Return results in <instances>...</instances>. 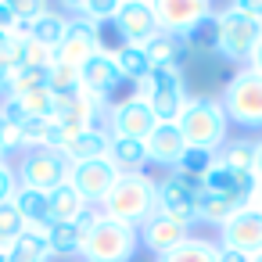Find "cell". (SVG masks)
Here are the masks:
<instances>
[{
	"mask_svg": "<svg viewBox=\"0 0 262 262\" xmlns=\"http://www.w3.org/2000/svg\"><path fill=\"white\" fill-rule=\"evenodd\" d=\"M176 129H180L187 147H201V151H212V155H219V147L230 140V119H226V112L219 108L215 97H190Z\"/></svg>",
	"mask_w": 262,
	"mask_h": 262,
	"instance_id": "6da1fadb",
	"label": "cell"
},
{
	"mask_svg": "<svg viewBox=\"0 0 262 262\" xmlns=\"http://www.w3.org/2000/svg\"><path fill=\"white\" fill-rule=\"evenodd\" d=\"M155 183L158 180H151L147 172H119V180L112 183L97 212L108 219L129 223V226H140L155 212Z\"/></svg>",
	"mask_w": 262,
	"mask_h": 262,
	"instance_id": "7a4b0ae2",
	"label": "cell"
},
{
	"mask_svg": "<svg viewBox=\"0 0 262 262\" xmlns=\"http://www.w3.org/2000/svg\"><path fill=\"white\" fill-rule=\"evenodd\" d=\"M137 248H140L137 226L97 212L94 226H86V233H83L79 255H83V262H133Z\"/></svg>",
	"mask_w": 262,
	"mask_h": 262,
	"instance_id": "3957f363",
	"label": "cell"
},
{
	"mask_svg": "<svg viewBox=\"0 0 262 262\" xmlns=\"http://www.w3.org/2000/svg\"><path fill=\"white\" fill-rule=\"evenodd\" d=\"M140 90L133 94V97H140L147 108H151V115H155V122H180V115H183V108H187V79H183V72H180V65H162V69H151V76L144 79V83H137Z\"/></svg>",
	"mask_w": 262,
	"mask_h": 262,
	"instance_id": "277c9868",
	"label": "cell"
},
{
	"mask_svg": "<svg viewBox=\"0 0 262 262\" xmlns=\"http://www.w3.org/2000/svg\"><path fill=\"white\" fill-rule=\"evenodd\" d=\"M258 36H262V22L244 15L237 4L212 15V47L219 51V58H226L233 65H248Z\"/></svg>",
	"mask_w": 262,
	"mask_h": 262,
	"instance_id": "5b68a950",
	"label": "cell"
},
{
	"mask_svg": "<svg viewBox=\"0 0 262 262\" xmlns=\"http://www.w3.org/2000/svg\"><path fill=\"white\" fill-rule=\"evenodd\" d=\"M219 108L226 112L230 126L262 129V76H255L251 69H237L219 94Z\"/></svg>",
	"mask_w": 262,
	"mask_h": 262,
	"instance_id": "8992f818",
	"label": "cell"
},
{
	"mask_svg": "<svg viewBox=\"0 0 262 262\" xmlns=\"http://www.w3.org/2000/svg\"><path fill=\"white\" fill-rule=\"evenodd\" d=\"M198 194H201V180L172 172V176L155 183V212H162L172 223L190 230L198 223Z\"/></svg>",
	"mask_w": 262,
	"mask_h": 262,
	"instance_id": "52a82bcc",
	"label": "cell"
},
{
	"mask_svg": "<svg viewBox=\"0 0 262 262\" xmlns=\"http://www.w3.org/2000/svg\"><path fill=\"white\" fill-rule=\"evenodd\" d=\"M69 169H72V162H69L61 151L33 147V151H22V162H18L15 176H18L22 187H33V190L51 194L54 187H61V183L69 180Z\"/></svg>",
	"mask_w": 262,
	"mask_h": 262,
	"instance_id": "ba28073f",
	"label": "cell"
},
{
	"mask_svg": "<svg viewBox=\"0 0 262 262\" xmlns=\"http://www.w3.org/2000/svg\"><path fill=\"white\" fill-rule=\"evenodd\" d=\"M151 11H155L158 33L176 36V40H190L212 18V4H208V0H155Z\"/></svg>",
	"mask_w": 262,
	"mask_h": 262,
	"instance_id": "9c48e42d",
	"label": "cell"
},
{
	"mask_svg": "<svg viewBox=\"0 0 262 262\" xmlns=\"http://www.w3.org/2000/svg\"><path fill=\"white\" fill-rule=\"evenodd\" d=\"M119 180V169L108 158H90V162H76L69 169V183L76 187V194L86 201V208H101V201L108 198L112 183Z\"/></svg>",
	"mask_w": 262,
	"mask_h": 262,
	"instance_id": "30bf717a",
	"label": "cell"
},
{
	"mask_svg": "<svg viewBox=\"0 0 262 262\" xmlns=\"http://www.w3.org/2000/svg\"><path fill=\"white\" fill-rule=\"evenodd\" d=\"M104 47H101V33H97V26L94 22H86V18H69V26H65V40L58 43V51H54V61L58 65H69V69H83L94 54H101Z\"/></svg>",
	"mask_w": 262,
	"mask_h": 262,
	"instance_id": "8fae6325",
	"label": "cell"
},
{
	"mask_svg": "<svg viewBox=\"0 0 262 262\" xmlns=\"http://www.w3.org/2000/svg\"><path fill=\"white\" fill-rule=\"evenodd\" d=\"M112 22L119 29V40L129 47H147L158 36V22L147 0H119V11Z\"/></svg>",
	"mask_w": 262,
	"mask_h": 262,
	"instance_id": "7c38bea8",
	"label": "cell"
},
{
	"mask_svg": "<svg viewBox=\"0 0 262 262\" xmlns=\"http://www.w3.org/2000/svg\"><path fill=\"white\" fill-rule=\"evenodd\" d=\"M155 115L140 97H126L108 108V133L112 137H129V140H147L155 129Z\"/></svg>",
	"mask_w": 262,
	"mask_h": 262,
	"instance_id": "4fadbf2b",
	"label": "cell"
},
{
	"mask_svg": "<svg viewBox=\"0 0 262 262\" xmlns=\"http://www.w3.org/2000/svg\"><path fill=\"white\" fill-rule=\"evenodd\" d=\"M219 248H233L241 255H258L262 251V215L255 208H241L219 226Z\"/></svg>",
	"mask_w": 262,
	"mask_h": 262,
	"instance_id": "5bb4252c",
	"label": "cell"
},
{
	"mask_svg": "<svg viewBox=\"0 0 262 262\" xmlns=\"http://www.w3.org/2000/svg\"><path fill=\"white\" fill-rule=\"evenodd\" d=\"M101 115H104V101L90 97L86 90L54 97V122H61L65 129H90L101 122Z\"/></svg>",
	"mask_w": 262,
	"mask_h": 262,
	"instance_id": "9a60e30c",
	"label": "cell"
},
{
	"mask_svg": "<svg viewBox=\"0 0 262 262\" xmlns=\"http://www.w3.org/2000/svg\"><path fill=\"white\" fill-rule=\"evenodd\" d=\"M119 83H122V72H119V65H115V54H108V51L94 54V58L79 69V86H83L90 97L104 101V104H108V97L119 90Z\"/></svg>",
	"mask_w": 262,
	"mask_h": 262,
	"instance_id": "2e32d148",
	"label": "cell"
},
{
	"mask_svg": "<svg viewBox=\"0 0 262 262\" xmlns=\"http://www.w3.org/2000/svg\"><path fill=\"white\" fill-rule=\"evenodd\" d=\"M137 233H140V244H144L155 258H162L165 251H172L176 244H183V241L190 237V230H187V226L172 223V219H169V215H162V212H151V215L137 226Z\"/></svg>",
	"mask_w": 262,
	"mask_h": 262,
	"instance_id": "e0dca14e",
	"label": "cell"
},
{
	"mask_svg": "<svg viewBox=\"0 0 262 262\" xmlns=\"http://www.w3.org/2000/svg\"><path fill=\"white\" fill-rule=\"evenodd\" d=\"M94 219H97V208H86L76 223H51V226L43 230L51 255H61V258H65V255H79L83 233H86V226H94Z\"/></svg>",
	"mask_w": 262,
	"mask_h": 262,
	"instance_id": "ac0fdd59",
	"label": "cell"
},
{
	"mask_svg": "<svg viewBox=\"0 0 262 262\" xmlns=\"http://www.w3.org/2000/svg\"><path fill=\"white\" fill-rule=\"evenodd\" d=\"M201 187H205V190H215V194H226V198H244V201H248L258 183H255L251 172H241V169H230V165L215 162V165L205 172Z\"/></svg>",
	"mask_w": 262,
	"mask_h": 262,
	"instance_id": "d6986e66",
	"label": "cell"
},
{
	"mask_svg": "<svg viewBox=\"0 0 262 262\" xmlns=\"http://www.w3.org/2000/svg\"><path fill=\"white\" fill-rule=\"evenodd\" d=\"M108 144H112V133H108L104 126H90V129H76V133L65 140L61 155H65L72 165H76V162L104 158V155H108Z\"/></svg>",
	"mask_w": 262,
	"mask_h": 262,
	"instance_id": "ffe728a7",
	"label": "cell"
},
{
	"mask_svg": "<svg viewBox=\"0 0 262 262\" xmlns=\"http://www.w3.org/2000/svg\"><path fill=\"white\" fill-rule=\"evenodd\" d=\"M144 144H147V162L169 165V169H176L180 155L187 151V144H183V137H180V129H176L172 122H158Z\"/></svg>",
	"mask_w": 262,
	"mask_h": 262,
	"instance_id": "44dd1931",
	"label": "cell"
},
{
	"mask_svg": "<svg viewBox=\"0 0 262 262\" xmlns=\"http://www.w3.org/2000/svg\"><path fill=\"white\" fill-rule=\"evenodd\" d=\"M11 205L18 208V215L26 219V230H47L51 226V201H47V194L43 190H33V187H22L18 183V190L11 194Z\"/></svg>",
	"mask_w": 262,
	"mask_h": 262,
	"instance_id": "7402d4cb",
	"label": "cell"
},
{
	"mask_svg": "<svg viewBox=\"0 0 262 262\" xmlns=\"http://www.w3.org/2000/svg\"><path fill=\"white\" fill-rule=\"evenodd\" d=\"M241 208H248L244 198H226V194H215V190H205L198 194V223H212V226H223L230 215H237Z\"/></svg>",
	"mask_w": 262,
	"mask_h": 262,
	"instance_id": "603a6c76",
	"label": "cell"
},
{
	"mask_svg": "<svg viewBox=\"0 0 262 262\" xmlns=\"http://www.w3.org/2000/svg\"><path fill=\"white\" fill-rule=\"evenodd\" d=\"M104 158L119 172H144V165H147V144L144 140H129V137H112Z\"/></svg>",
	"mask_w": 262,
	"mask_h": 262,
	"instance_id": "cb8c5ba5",
	"label": "cell"
},
{
	"mask_svg": "<svg viewBox=\"0 0 262 262\" xmlns=\"http://www.w3.org/2000/svg\"><path fill=\"white\" fill-rule=\"evenodd\" d=\"M4 255H8V262H47L51 248H47V237L40 230H26L11 244H4Z\"/></svg>",
	"mask_w": 262,
	"mask_h": 262,
	"instance_id": "d4e9b609",
	"label": "cell"
},
{
	"mask_svg": "<svg viewBox=\"0 0 262 262\" xmlns=\"http://www.w3.org/2000/svg\"><path fill=\"white\" fill-rule=\"evenodd\" d=\"M65 26H69V18H65V15H58V11H43L36 22H29L26 40H33V43H40V47H47V51L54 54V51H58V43L65 40Z\"/></svg>",
	"mask_w": 262,
	"mask_h": 262,
	"instance_id": "484cf974",
	"label": "cell"
},
{
	"mask_svg": "<svg viewBox=\"0 0 262 262\" xmlns=\"http://www.w3.org/2000/svg\"><path fill=\"white\" fill-rule=\"evenodd\" d=\"M47 201H51V223H76L83 212H86V201L76 194V187L65 180L61 187H54L51 194H47Z\"/></svg>",
	"mask_w": 262,
	"mask_h": 262,
	"instance_id": "4316f807",
	"label": "cell"
},
{
	"mask_svg": "<svg viewBox=\"0 0 262 262\" xmlns=\"http://www.w3.org/2000/svg\"><path fill=\"white\" fill-rule=\"evenodd\" d=\"M147 58H151V69H162V65H180V58L190 54V40H176V36H165L158 33L147 47Z\"/></svg>",
	"mask_w": 262,
	"mask_h": 262,
	"instance_id": "83f0119b",
	"label": "cell"
},
{
	"mask_svg": "<svg viewBox=\"0 0 262 262\" xmlns=\"http://www.w3.org/2000/svg\"><path fill=\"white\" fill-rule=\"evenodd\" d=\"M115 65H119V72H122V83H144V79L151 76V58H147L144 47L122 43V47L115 51Z\"/></svg>",
	"mask_w": 262,
	"mask_h": 262,
	"instance_id": "f1b7e54d",
	"label": "cell"
},
{
	"mask_svg": "<svg viewBox=\"0 0 262 262\" xmlns=\"http://www.w3.org/2000/svg\"><path fill=\"white\" fill-rule=\"evenodd\" d=\"M47 72H51V65H22V69L11 76L8 97H26V94L47 90Z\"/></svg>",
	"mask_w": 262,
	"mask_h": 262,
	"instance_id": "f546056e",
	"label": "cell"
},
{
	"mask_svg": "<svg viewBox=\"0 0 262 262\" xmlns=\"http://www.w3.org/2000/svg\"><path fill=\"white\" fill-rule=\"evenodd\" d=\"M158 262H215V241L187 237L183 244H176L172 251H165Z\"/></svg>",
	"mask_w": 262,
	"mask_h": 262,
	"instance_id": "4dcf8cb0",
	"label": "cell"
},
{
	"mask_svg": "<svg viewBox=\"0 0 262 262\" xmlns=\"http://www.w3.org/2000/svg\"><path fill=\"white\" fill-rule=\"evenodd\" d=\"M223 165H230V169H241V172H251V158H255V140H248V137H237V140H226L223 147H219V155H215Z\"/></svg>",
	"mask_w": 262,
	"mask_h": 262,
	"instance_id": "1f68e13d",
	"label": "cell"
},
{
	"mask_svg": "<svg viewBox=\"0 0 262 262\" xmlns=\"http://www.w3.org/2000/svg\"><path fill=\"white\" fill-rule=\"evenodd\" d=\"M215 162H219V158H215L212 151L187 147V151L180 155V162H176V172H180V176H190V180H205V172H208Z\"/></svg>",
	"mask_w": 262,
	"mask_h": 262,
	"instance_id": "d6a6232c",
	"label": "cell"
},
{
	"mask_svg": "<svg viewBox=\"0 0 262 262\" xmlns=\"http://www.w3.org/2000/svg\"><path fill=\"white\" fill-rule=\"evenodd\" d=\"M47 90L54 94V97H65V94H76V90H83L79 86V69H69V65H51V72H47Z\"/></svg>",
	"mask_w": 262,
	"mask_h": 262,
	"instance_id": "836d02e7",
	"label": "cell"
},
{
	"mask_svg": "<svg viewBox=\"0 0 262 262\" xmlns=\"http://www.w3.org/2000/svg\"><path fill=\"white\" fill-rule=\"evenodd\" d=\"M72 11H79V18H86V22H108V18H115V11H119V0H79V4H72Z\"/></svg>",
	"mask_w": 262,
	"mask_h": 262,
	"instance_id": "e575fe53",
	"label": "cell"
},
{
	"mask_svg": "<svg viewBox=\"0 0 262 262\" xmlns=\"http://www.w3.org/2000/svg\"><path fill=\"white\" fill-rule=\"evenodd\" d=\"M18 233H26V219L18 215V208L11 201L0 205V244H11Z\"/></svg>",
	"mask_w": 262,
	"mask_h": 262,
	"instance_id": "d590c367",
	"label": "cell"
},
{
	"mask_svg": "<svg viewBox=\"0 0 262 262\" xmlns=\"http://www.w3.org/2000/svg\"><path fill=\"white\" fill-rule=\"evenodd\" d=\"M11 11H15L18 22L29 26V22H36V18H40L43 11H51V8L43 4V0H11Z\"/></svg>",
	"mask_w": 262,
	"mask_h": 262,
	"instance_id": "8d00e7d4",
	"label": "cell"
},
{
	"mask_svg": "<svg viewBox=\"0 0 262 262\" xmlns=\"http://www.w3.org/2000/svg\"><path fill=\"white\" fill-rule=\"evenodd\" d=\"M15 190H18V176H15V169H11L8 162H0V205L11 201Z\"/></svg>",
	"mask_w": 262,
	"mask_h": 262,
	"instance_id": "74e56055",
	"label": "cell"
},
{
	"mask_svg": "<svg viewBox=\"0 0 262 262\" xmlns=\"http://www.w3.org/2000/svg\"><path fill=\"white\" fill-rule=\"evenodd\" d=\"M0 144H4V151H22V126L0 122Z\"/></svg>",
	"mask_w": 262,
	"mask_h": 262,
	"instance_id": "f35d334b",
	"label": "cell"
},
{
	"mask_svg": "<svg viewBox=\"0 0 262 262\" xmlns=\"http://www.w3.org/2000/svg\"><path fill=\"white\" fill-rule=\"evenodd\" d=\"M15 29V11H11V0H0V33H11Z\"/></svg>",
	"mask_w": 262,
	"mask_h": 262,
	"instance_id": "ab89813d",
	"label": "cell"
},
{
	"mask_svg": "<svg viewBox=\"0 0 262 262\" xmlns=\"http://www.w3.org/2000/svg\"><path fill=\"white\" fill-rule=\"evenodd\" d=\"M215 262H248V255L233 251V248H219L215 244Z\"/></svg>",
	"mask_w": 262,
	"mask_h": 262,
	"instance_id": "60d3db41",
	"label": "cell"
},
{
	"mask_svg": "<svg viewBox=\"0 0 262 262\" xmlns=\"http://www.w3.org/2000/svg\"><path fill=\"white\" fill-rule=\"evenodd\" d=\"M244 15H251L255 22H262V0H241V4H237Z\"/></svg>",
	"mask_w": 262,
	"mask_h": 262,
	"instance_id": "b9f144b4",
	"label": "cell"
},
{
	"mask_svg": "<svg viewBox=\"0 0 262 262\" xmlns=\"http://www.w3.org/2000/svg\"><path fill=\"white\" fill-rule=\"evenodd\" d=\"M251 176H255V183H262V140H255V158H251Z\"/></svg>",
	"mask_w": 262,
	"mask_h": 262,
	"instance_id": "7bdbcfd3",
	"label": "cell"
},
{
	"mask_svg": "<svg viewBox=\"0 0 262 262\" xmlns=\"http://www.w3.org/2000/svg\"><path fill=\"white\" fill-rule=\"evenodd\" d=\"M248 69H251L255 76H262V36H258V43H255V51H251V58H248Z\"/></svg>",
	"mask_w": 262,
	"mask_h": 262,
	"instance_id": "ee69618b",
	"label": "cell"
},
{
	"mask_svg": "<svg viewBox=\"0 0 262 262\" xmlns=\"http://www.w3.org/2000/svg\"><path fill=\"white\" fill-rule=\"evenodd\" d=\"M248 208H255V212L262 215V183H258V187L251 190V198H248Z\"/></svg>",
	"mask_w": 262,
	"mask_h": 262,
	"instance_id": "f6af8a7d",
	"label": "cell"
},
{
	"mask_svg": "<svg viewBox=\"0 0 262 262\" xmlns=\"http://www.w3.org/2000/svg\"><path fill=\"white\" fill-rule=\"evenodd\" d=\"M248 262H262V251H258V255H251V258H248Z\"/></svg>",
	"mask_w": 262,
	"mask_h": 262,
	"instance_id": "bcb514c9",
	"label": "cell"
},
{
	"mask_svg": "<svg viewBox=\"0 0 262 262\" xmlns=\"http://www.w3.org/2000/svg\"><path fill=\"white\" fill-rule=\"evenodd\" d=\"M4 155H8V151H4V144H0V162H8V158H4Z\"/></svg>",
	"mask_w": 262,
	"mask_h": 262,
	"instance_id": "7dc6e473",
	"label": "cell"
},
{
	"mask_svg": "<svg viewBox=\"0 0 262 262\" xmlns=\"http://www.w3.org/2000/svg\"><path fill=\"white\" fill-rule=\"evenodd\" d=\"M0 262H8V255H4V248H0Z\"/></svg>",
	"mask_w": 262,
	"mask_h": 262,
	"instance_id": "c3c4849f",
	"label": "cell"
},
{
	"mask_svg": "<svg viewBox=\"0 0 262 262\" xmlns=\"http://www.w3.org/2000/svg\"><path fill=\"white\" fill-rule=\"evenodd\" d=\"M4 40H8V33H0V43H4Z\"/></svg>",
	"mask_w": 262,
	"mask_h": 262,
	"instance_id": "681fc988",
	"label": "cell"
}]
</instances>
